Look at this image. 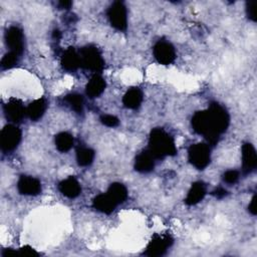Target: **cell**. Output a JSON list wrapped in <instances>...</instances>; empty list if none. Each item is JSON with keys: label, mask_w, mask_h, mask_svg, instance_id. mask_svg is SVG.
<instances>
[{"label": "cell", "mask_w": 257, "mask_h": 257, "mask_svg": "<svg viewBox=\"0 0 257 257\" xmlns=\"http://www.w3.org/2000/svg\"><path fill=\"white\" fill-rule=\"evenodd\" d=\"M229 124L230 115L218 102H212L208 108L196 111L191 119L194 132L203 136L213 146L219 142L220 136L227 131Z\"/></svg>", "instance_id": "1"}, {"label": "cell", "mask_w": 257, "mask_h": 257, "mask_svg": "<svg viewBox=\"0 0 257 257\" xmlns=\"http://www.w3.org/2000/svg\"><path fill=\"white\" fill-rule=\"evenodd\" d=\"M148 150L156 160H163L177 154L174 138L162 127H155L151 131Z\"/></svg>", "instance_id": "2"}, {"label": "cell", "mask_w": 257, "mask_h": 257, "mask_svg": "<svg viewBox=\"0 0 257 257\" xmlns=\"http://www.w3.org/2000/svg\"><path fill=\"white\" fill-rule=\"evenodd\" d=\"M81 67L95 73L102 71L104 67V59L99 49L91 44L85 45L79 49Z\"/></svg>", "instance_id": "3"}, {"label": "cell", "mask_w": 257, "mask_h": 257, "mask_svg": "<svg viewBox=\"0 0 257 257\" xmlns=\"http://www.w3.org/2000/svg\"><path fill=\"white\" fill-rule=\"evenodd\" d=\"M188 160L197 170L206 169L211 162V149L207 144L198 143L190 146Z\"/></svg>", "instance_id": "4"}, {"label": "cell", "mask_w": 257, "mask_h": 257, "mask_svg": "<svg viewBox=\"0 0 257 257\" xmlns=\"http://www.w3.org/2000/svg\"><path fill=\"white\" fill-rule=\"evenodd\" d=\"M174 239L169 233H157L155 234L144 251V255L150 257L163 256L168 248L173 245Z\"/></svg>", "instance_id": "5"}, {"label": "cell", "mask_w": 257, "mask_h": 257, "mask_svg": "<svg viewBox=\"0 0 257 257\" xmlns=\"http://www.w3.org/2000/svg\"><path fill=\"white\" fill-rule=\"evenodd\" d=\"M107 18L110 25L118 30L125 31L127 28V11L126 7L121 1H114L107 9Z\"/></svg>", "instance_id": "6"}, {"label": "cell", "mask_w": 257, "mask_h": 257, "mask_svg": "<svg viewBox=\"0 0 257 257\" xmlns=\"http://www.w3.org/2000/svg\"><path fill=\"white\" fill-rule=\"evenodd\" d=\"M22 133L18 126L9 123L6 124L0 133V148L4 153L14 151L21 142Z\"/></svg>", "instance_id": "7"}, {"label": "cell", "mask_w": 257, "mask_h": 257, "mask_svg": "<svg viewBox=\"0 0 257 257\" xmlns=\"http://www.w3.org/2000/svg\"><path fill=\"white\" fill-rule=\"evenodd\" d=\"M153 54L158 63L169 65L176 59V50L174 45L167 40H159L153 47Z\"/></svg>", "instance_id": "8"}, {"label": "cell", "mask_w": 257, "mask_h": 257, "mask_svg": "<svg viewBox=\"0 0 257 257\" xmlns=\"http://www.w3.org/2000/svg\"><path fill=\"white\" fill-rule=\"evenodd\" d=\"M5 42L10 51L21 55L24 51L25 40L24 34L20 27L18 26H10L5 32Z\"/></svg>", "instance_id": "9"}, {"label": "cell", "mask_w": 257, "mask_h": 257, "mask_svg": "<svg viewBox=\"0 0 257 257\" xmlns=\"http://www.w3.org/2000/svg\"><path fill=\"white\" fill-rule=\"evenodd\" d=\"M3 111L7 120L17 123L26 115V107L18 98H10L3 106Z\"/></svg>", "instance_id": "10"}, {"label": "cell", "mask_w": 257, "mask_h": 257, "mask_svg": "<svg viewBox=\"0 0 257 257\" xmlns=\"http://www.w3.org/2000/svg\"><path fill=\"white\" fill-rule=\"evenodd\" d=\"M242 172L247 175L252 173L257 167V154L251 143H244L241 149Z\"/></svg>", "instance_id": "11"}, {"label": "cell", "mask_w": 257, "mask_h": 257, "mask_svg": "<svg viewBox=\"0 0 257 257\" xmlns=\"http://www.w3.org/2000/svg\"><path fill=\"white\" fill-rule=\"evenodd\" d=\"M17 190L21 195L37 196L41 193V182L37 178L22 175L18 179Z\"/></svg>", "instance_id": "12"}, {"label": "cell", "mask_w": 257, "mask_h": 257, "mask_svg": "<svg viewBox=\"0 0 257 257\" xmlns=\"http://www.w3.org/2000/svg\"><path fill=\"white\" fill-rule=\"evenodd\" d=\"M60 64L65 71H76L79 67H81L79 52L74 47H68L61 55Z\"/></svg>", "instance_id": "13"}, {"label": "cell", "mask_w": 257, "mask_h": 257, "mask_svg": "<svg viewBox=\"0 0 257 257\" xmlns=\"http://www.w3.org/2000/svg\"><path fill=\"white\" fill-rule=\"evenodd\" d=\"M156 159L149 150H144L139 153L135 159V170L139 173L147 174L154 171Z\"/></svg>", "instance_id": "14"}, {"label": "cell", "mask_w": 257, "mask_h": 257, "mask_svg": "<svg viewBox=\"0 0 257 257\" xmlns=\"http://www.w3.org/2000/svg\"><path fill=\"white\" fill-rule=\"evenodd\" d=\"M58 190L66 198L74 199L80 195L81 186L73 176H69L58 184Z\"/></svg>", "instance_id": "15"}, {"label": "cell", "mask_w": 257, "mask_h": 257, "mask_svg": "<svg viewBox=\"0 0 257 257\" xmlns=\"http://www.w3.org/2000/svg\"><path fill=\"white\" fill-rule=\"evenodd\" d=\"M106 82L99 73H94L85 86V94L89 98L98 97L105 89Z\"/></svg>", "instance_id": "16"}, {"label": "cell", "mask_w": 257, "mask_h": 257, "mask_svg": "<svg viewBox=\"0 0 257 257\" xmlns=\"http://www.w3.org/2000/svg\"><path fill=\"white\" fill-rule=\"evenodd\" d=\"M116 206L117 204L111 199V197L107 193L99 194L95 196L92 200V207L98 212L107 215L112 213L115 210Z\"/></svg>", "instance_id": "17"}, {"label": "cell", "mask_w": 257, "mask_h": 257, "mask_svg": "<svg viewBox=\"0 0 257 257\" xmlns=\"http://www.w3.org/2000/svg\"><path fill=\"white\" fill-rule=\"evenodd\" d=\"M206 195V185L202 181H198L192 184L186 199L185 203L188 206H194L198 203H200Z\"/></svg>", "instance_id": "18"}, {"label": "cell", "mask_w": 257, "mask_h": 257, "mask_svg": "<svg viewBox=\"0 0 257 257\" xmlns=\"http://www.w3.org/2000/svg\"><path fill=\"white\" fill-rule=\"evenodd\" d=\"M143 91L139 87H131L122 96V103L126 108L138 109L143 102Z\"/></svg>", "instance_id": "19"}, {"label": "cell", "mask_w": 257, "mask_h": 257, "mask_svg": "<svg viewBox=\"0 0 257 257\" xmlns=\"http://www.w3.org/2000/svg\"><path fill=\"white\" fill-rule=\"evenodd\" d=\"M47 108V102L44 97L33 100L26 107V115L33 121L40 119Z\"/></svg>", "instance_id": "20"}, {"label": "cell", "mask_w": 257, "mask_h": 257, "mask_svg": "<svg viewBox=\"0 0 257 257\" xmlns=\"http://www.w3.org/2000/svg\"><path fill=\"white\" fill-rule=\"evenodd\" d=\"M106 193L111 197V199L117 205L122 204L123 202H125V200L127 199V196H128L125 186L123 184L117 183V182L110 184Z\"/></svg>", "instance_id": "21"}, {"label": "cell", "mask_w": 257, "mask_h": 257, "mask_svg": "<svg viewBox=\"0 0 257 257\" xmlns=\"http://www.w3.org/2000/svg\"><path fill=\"white\" fill-rule=\"evenodd\" d=\"M55 147L56 149L61 152V153H66L68 152L74 144V139L72 135H70L67 132H60L55 136L54 139Z\"/></svg>", "instance_id": "22"}, {"label": "cell", "mask_w": 257, "mask_h": 257, "mask_svg": "<svg viewBox=\"0 0 257 257\" xmlns=\"http://www.w3.org/2000/svg\"><path fill=\"white\" fill-rule=\"evenodd\" d=\"M94 151L88 147H78L76 150V162L80 167H88L94 160Z\"/></svg>", "instance_id": "23"}, {"label": "cell", "mask_w": 257, "mask_h": 257, "mask_svg": "<svg viewBox=\"0 0 257 257\" xmlns=\"http://www.w3.org/2000/svg\"><path fill=\"white\" fill-rule=\"evenodd\" d=\"M63 101L68 105L73 111L76 113L80 114L83 112V105H84V100L83 96L77 92H71L66 94L63 97Z\"/></svg>", "instance_id": "24"}, {"label": "cell", "mask_w": 257, "mask_h": 257, "mask_svg": "<svg viewBox=\"0 0 257 257\" xmlns=\"http://www.w3.org/2000/svg\"><path fill=\"white\" fill-rule=\"evenodd\" d=\"M19 56L17 53H14L12 51L7 52L1 59L0 61V66L3 70H7L10 68H13L14 66L17 65L19 61Z\"/></svg>", "instance_id": "25"}, {"label": "cell", "mask_w": 257, "mask_h": 257, "mask_svg": "<svg viewBox=\"0 0 257 257\" xmlns=\"http://www.w3.org/2000/svg\"><path fill=\"white\" fill-rule=\"evenodd\" d=\"M100 122L108 127H114L117 126L119 123V119L112 114H102L100 116Z\"/></svg>", "instance_id": "26"}, {"label": "cell", "mask_w": 257, "mask_h": 257, "mask_svg": "<svg viewBox=\"0 0 257 257\" xmlns=\"http://www.w3.org/2000/svg\"><path fill=\"white\" fill-rule=\"evenodd\" d=\"M240 174L236 170H228L223 174V181L227 184H235L239 180Z\"/></svg>", "instance_id": "27"}, {"label": "cell", "mask_w": 257, "mask_h": 257, "mask_svg": "<svg viewBox=\"0 0 257 257\" xmlns=\"http://www.w3.org/2000/svg\"><path fill=\"white\" fill-rule=\"evenodd\" d=\"M245 12L246 16L253 22L256 21V8H255V2L254 1H247L245 6Z\"/></svg>", "instance_id": "28"}, {"label": "cell", "mask_w": 257, "mask_h": 257, "mask_svg": "<svg viewBox=\"0 0 257 257\" xmlns=\"http://www.w3.org/2000/svg\"><path fill=\"white\" fill-rule=\"evenodd\" d=\"M18 253L21 255H26V256H38L39 255V253L29 245H24L21 248H19Z\"/></svg>", "instance_id": "29"}, {"label": "cell", "mask_w": 257, "mask_h": 257, "mask_svg": "<svg viewBox=\"0 0 257 257\" xmlns=\"http://www.w3.org/2000/svg\"><path fill=\"white\" fill-rule=\"evenodd\" d=\"M212 195L215 196L217 199H223L224 197H226L228 195V192L226 189H224L222 187H218L212 192Z\"/></svg>", "instance_id": "30"}, {"label": "cell", "mask_w": 257, "mask_h": 257, "mask_svg": "<svg viewBox=\"0 0 257 257\" xmlns=\"http://www.w3.org/2000/svg\"><path fill=\"white\" fill-rule=\"evenodd\" d=\"M256 202H257V196L256 194L252 197L249 205H248V211L253 215L255 216L256 213H257V206H256Z\"/></svg>", "instance_id": "31"}, {"label": "cell", "mask_w": 257, "mask_h": 257, "mask_svg": "<svg viewBox=\"0 0 257 257\" xmlns=\"http://www.w3.org/2000/svg\"><path fill=\"white\" fill-rule=\"evenodd\" d=\"M57 6H58L59 9L68 10V9L71 8L72 2L71 1H59V2H57Z\"/></svg>", "instance_id": "32"}]
</instances>
